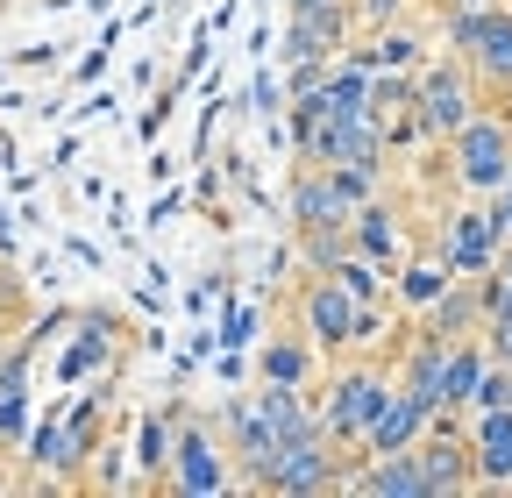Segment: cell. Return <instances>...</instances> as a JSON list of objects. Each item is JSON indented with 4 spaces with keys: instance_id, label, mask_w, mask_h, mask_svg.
Returning a JSON list of instances; mask_svg holds the SVG:
<instances>
[{
    "instance_id": "8992f818",
    "label": "cell",
    "mask_w": 512,
    "mask_h": 498,
    "mask_svg": "<svg viewBox=\"0 0 512 498\" xmlns=\"http://www.w3.org/2000/svg\"><path fill=\"white\" fill-rule=\"evenodd\" d=\"M498 249H505V221L491 214V200H470V207L448 214L441 257H448V271H456V278H491V271H498Z\"/></svg>"
},
{
    "instance_id": "7a4b0ae2",
    "label": "cell",
    "mask_w": 512,
    "mask_h": 498,
    "mask_svg": "<svg viewBox=\"0 0 512 498\" xmlns=\"http://www.w3.org/2000/svg\"><path fill=\"white\" fill-rule=\"evenodd\" d=\"M477 72L463 65L456 50L434 57V65H420V93H413V114H420V136L427 143H456L463 136V121L477 114Z\"/></svg>"
},
{
    "instance_id": "e0dca14e",
    "label": "cell",
    "mask_w": 512,
    "mask_h": 498,
    "mask_svg": "<svg viewBox=\"0 0 512 498\" xmlns=\"http://www.w3.org/2000/svg\"><path fill=\"white\" fill-rule=\"evenodd\" d=\"M448 285H456V271H448V257H441V249H434V257H406V264L392 271V292H399V306H406V314H427V306H434Z\"/></svg>"
},
{
    "instance_id": "d6986e66",
    "label": "cell",
    "mask_w": 512,
    "mask_h": 498,
    "mask_svg": "<svg viewBox=\"0 0 512 498\" xmlns=\"http://www.w3.org/2000/svg\"><path fill=\"white\" fill-rule=\"evenodd\" d=\"M484 370H491V342L484 335H463V342H448V406L470 413L477 385H484Z\"/></svg>"
},
{
    "instance_id": "f546056e",
    "label": "cell",
    "mask_w": 512,
    "mask_h": 498,
    "mask_svg": "<svg viewBox=\"0 0 512 498\" xmlns=\"http://www.w3.org/2000/svg\"><path fill=\"white\" fill-rule=\"evenodd\" d=\"M285 8H320V0H285Z\"/></svg>"
},
{
    "instance_id": "4316f807",
    "label": "cell",
    "mask_w": 512,
    "mask_h": 498,
    "mask_svg": "<svg viewBox=\"0 0 512 498\" xmlns=\"http://www.w3.org/2000/svg\"><path fill=\"white\" fill-rule=\"evenodd\" d=\"M434 8L448 15V8H491V0H434Z\"/></svg>"
},
{
    "instance_id": "ba28073f",
    "label": "cell",
    "mask_w": 512,
    "mask_h": 498,
    "mask_svg": "<svg viewBox=\"0 0 512 498\" xmlns=\"http://www.w3.org/2000/svg\"><path fill=\"white\" fill-rule=\"evenodd\" d=\"M221 434H228V449H235V477L242 484H256V477H264L271 470V456L285 449V434L271 427V413L264 406H256V392H235V399H221Z\"/></svg>"
},
{
    "instance_id": "3957f363",
    "label": "cell",
    "mask_w": 512,
    "mask_h": 498,
    "mask_svg": "<svg viewBox=\"0 0 512 498\" xmlns=\"http://www.w3.org/2000/svg\"><path fill=\"white\" fill-rule=\"evenodd\" d=\"M164 484L185 491V498H207V491L242 484L221 420H185V413H178V442H171V470H164Z\"/></svg>"
},
{
    "instance_id": "603a6c76",
    "label": "cell",
    "mask_w": 512,
    "mask_h": 498,
    "mask_svg": "<svg viewBox=\"0 0 512 498\" xmlns=\"http://www.w3.org/2000/svg\"><path fill=\"white\" fill-rule=\"evenodd\" d=\"M328 72H335V57H299V65H285L292 100H299V93H320V86H328Z\"/></svg>"
},
{
    "instance_id": "4fadbf2b",
    "label": "cell",
    "mask_w": 512,
    "mask_h": 498,
    "mask_svg": "<svg viewBox=\"0 0 512 498\" xmlns=\"http://www.w3.org/2000/svg\"><path fill=\"white\" fill-rule=\"evenodd\" d=\"M484 314H491V299H484V278H456L427 314H420V328L427 335H441V342H463V335H484Z\"/></svg>"
},
{
    "instance_id": "484cf974",
    "label": "cell",
    "mask_w": 512,
    "mask_h": 498,
    "mask_svg": "<svg viewBox=\"0 0 512 498\" xmlns=\"http://www.w3.org/2000/svg\"><path fill=\"white\" fill-rule=\"evenodd\" d=\"M491 214L505 221V242H512V178H505V185H498V193H491Z\"/></svg>"
},
{
    "instance_id": "5bb4252c",
    "label": "cell",
    "mask_w": 512,
    "mask_h": 498,
    "mask_svg": "<svg viewBox=\"0 0 512 498\" xmlns=\"http://www.w3.org/2000/svg\"><path fill=\"white\" fill-rule=\"evenodd\" d=\"M470 456H477V484H512V406L470 413Z\"/></svg>"
},
{
    "instance_id": "7402d4cb",
    "label": "cell",
    "mask_w": 512,
    "mask_h": 498,
    "mask_svg": "<svg viewBox=\"0 0 512 498\" xmlns=\"http://www.w3.org/2000/svg\"><path fill=\"white\" fill-rule=\"evenodd\" d=\"M29 427V385H0V449H15Z\"/></svg>"
},
{
    "instance_id": "277c9868",
    "label": "cell",
    "mask_w": 512,
    "mask_h": 498,
    "mask_svg": "<svg viewBox=\"0 0 512 498\" xmlns=\"http://www.w3.org/2000/svg\"><path fill=\"white\" fill-rule=\"evenodd\" d=\"M448 164H456V185L470 200H491L498 185L512 178V114H470L463 136L448 143Z\"/></svg>"
},
{
    "instance_id": "ac0fdd59",
    "label": "cell",
    "mask_w": 512,
    "mask_h": 498,
    "mask_svg": "<svg viewBox=\"0 0 512 498\" xmlns=\"http://www.w3.org/2000/svg\"><path fill=\"white\" fill-rule=\"evenodd\" d=\"M313 370H320V342H313L306 328L264 342V385H306Z\"/></svg>"
},
{
    "instance_id": "7c38bea8",
    "label": "cell",
    "mask_w": 512,
    "mask_h": 498,
    "mask_svg": "<svg viewBox=\"0 0 512 498\" xmlns=\"http://www.w3.org/2000/svg\"><path fill=\"white\" fill-rule=\"evenodd\" d=\"M434 427V406H420L413 392H392L377 406L370 434H363V456H399V449H420V434Z\"/></svg>"
},
{
    "instance_id": "8fae6325",
    "label": "cell",
    "mask_w": 512,
    "mask_h": 498,
    "mask_svg": "<svg viewBox=\"0 0 512 498\" xmlns=\"http://www.w3.org/2000/svg\"><path fill=\"white\" fill-rule=\"evenodd\" d=\"M285 207H292V228H299V235H320V228H349V221H356V207L335 193V178L320 171V164H306V171L292 178V200H285Z\"/></svg>"
},
{
    "instance_id": "9c48e42d",
    "label": "cell",
    "mask_w": 512,
    "mask_h": 498,
    "mask_svg": "<svg viewBox=\"0 0 512 498\" xmlns=\"http://www.w3.org/2000/svg\"><path fill=\"white\" fill-rule=\"evenodd\" d=\"M356 22H363V15H356V0H320V8H292L278 57H285V65H299V57H342Z\"/></svg>"
},
{
    "instance_id": "30bf717a",
    "label": "cell",
    "mask_w": 512,
    "mask_h": 498,
    "mask_svg": "<svg viewBox=\"0 0 512 498\" xmlns=\"http://www.w3.org/2000/svg\"><path fill=\"white\" fill-rule=\"evenodd\" d=\"M392 378H399V392H413L420 406L448 413V342L420 328V335L406 342V356H399V370H392Z\"/></svg>"
},
{
    "instance_id": "9a60e30c",
    "label": "cell",
    "mask_w": 512,
    "mask_h": 498,
    "mask_svg": "<svg viewBox=\"0 0 512 498\" xmlns=\"http://www.w3.org/2000/svg\"><path fill=\"white\" fill-rule=\"evenodd\" d=\"M349 484H363L370 498H434V491H427V463H420V449H399V456H363Z\"/></svg>"
},
{
    "instance_id": "ffe728a7",
    "label": "cell",
    "mask_w": 512,
    "mask_h": 498,
    "mask_svg": "<svg viewBox=\"0 0 512 498\" xmlns=\"http://www.w3.org/2000/svg\"><path fill=\"white\" fill-rule=\"evenodd\" d=\"M171 442H178V413H143V420H136V470H143L150 484H164Z\"/></svg>"
},
{
    "instance_id": "cb8c5ba5",
    "label": "cell",
    "mask_w": 512,
    "mask_h": 498,
    "mask_svg": "<svg viewBox=\"0 0 512 498\" xmlns=\"http://www.w3.org/2000/svg\"><path fill=\"white\" fill-rule=\"evenodd\" d=\"M249 107L271 121V114H285V107H292V86H278V79H256V86H249Z\"/></svg>"
},
{
    "instance_id": "5b68a950",
    "label": "cell",
    "mask_w": 512,
    "mask_h": 498,
    "mask_svg": "<svg viewBox=\"0 0 512 498\" xmlns=\"http://www.w3.org/2000/svg\"><path fill=\"white\" fill-rule=\"evenodd\" d=\"M392 392H399V378H384V370H370V363H342L335 370V385H328V434L349 456H363V434H370L377 406Z\"/></svg>"
},
{
    "instance_id": "4dcf8cb0",
    "label": "cell",
    "mask_w": 512,
    "mask_h": 498,
    "mask_svg": "<svg viewBox=\"0 0 512 498\" xmlns=\"http://www.w3.org/2000/svg\"><path fill=\"white\" fill-rule=\"evenodd\" d=\"M0 484H8V477H0Z\"/></svg>"
},
{
    "instance_id": "d4e9b609",
    "label": "cell",
    "mask_w": 512,
    "mask_h": 498,
    "mask_svg": "<svg viewBox=\"0 0 512 498\" xmlns=\"http://www.w3.org/2000/svg\"><path fill=\"white\" fill-rule=\"evenodd\" d=\"M356 15H363L370 29H392V22L406 15V0H356Z\"/></svg>"
},
{
    "instance_id": "2e32d148",
    "label": "cell",
    "mask_w": 512,
    "mask_h": 498,
    "mask_svg": "<svg viewBox=\"0 0 512 498\" xmlns=\"http://www.w3.org/2000/svg\"><path fill=\"white\" fill-rule=\"evenodd\" d=\"M349 235H356V249H363V257H377L384 271H399V264H406V221H399V207H392V200H370V207H356Z\"/></svg>"
},
{
    "instance_id": "52a82bcc",
    "label": "cell",
    "mask_w": 512,
    "mask_h": 498,
    "mask_svg": "<svg viewBox=\"0 0 512 498\" xmlns=\"http://www.w3.org/2000/svg\"><path fill=\"white\" fill-rule=\"evenodd\" d=\"M370 299H356L335 271H320L313 285H306V299H299V328L320 342V356H349L356 349V314H363Z\"/></svg>"
},
{
    "instance_id": "83f0119b",
    "label": "cell",
    "mask_w": 512,
    "mask_h": 498,
    "mask_svg": "<svg viewBox=\"0 0 512 498\" xmlns=\"http://www.w3.org/2000/svg\"><path fill=\"white\" fill-rule=\"evenodd\" d=\"M0 249H8V207H0Z\"/></svg>"
},
{
    "instance_id": "6da1fadb",
    "label": "cell",
    "mask_w": 512,
    "mask_h": 498,
    "mask_svg": "<svg viewBox=\"0 0 512 498\" xmlns=\"http://www.w3.org/2000/svg\"><path fill=\"white\" fill-rule=\"evenodd\" d=\"M441 36L477 72V86H491V93L512 100V8H505V0H491V8H448Z\"/></svg>"
},
{
    "instance_id": "44dd1931",
    "label": "cell",
    "mask_w": 512,
    "mask_h": 498,
    "mask_svg": "<svg viewBox=\"0 0 512 498\" xmlns=\"http://www.w3.org/2000/svg\"><path fill=\"white\" fill-rule=\"evenodd\" d=\"M377 72H420L427 65V50H420V36L406 29V22H392V29H377V43L363 50Z\"/></svg>"
},
{
    "instance_id": "f1b7e54d",
    "label": "cell",
    "mask_w": 512,
    "mask_h": 498,
    "mask_svg": "<svg viewBox=\"0 0 512 498\" xmlns=\"http://www.w3.org/2000/svg\"><path fill=\"white\" fill-rule=\"evenodd\" d=\"M0 356H8V314H0Z\"/></svg>"
}]
</instances>
